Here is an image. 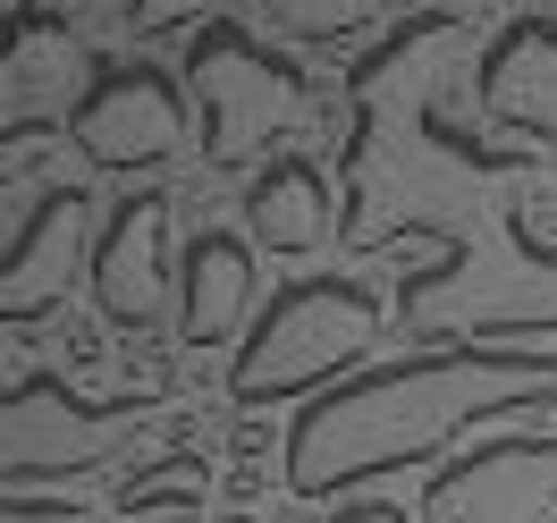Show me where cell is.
Segmentation results:
<instances>
[{"label":"cell","mask_w":557,"mask_h":523,"mask_svg":"<svg viewBox=\"0 0 557 523\" xmlns=\"http://www.w3.org/2000/svg\"><path fill=\"white\" fill-rule=\"evenodd\" d=\"M523 329H465V347L397 354L338 381L287 422V489L338 498L406 464L448 456L507 414H557V347H516Z\"/></svg>","instance_id":"6da1fadb"},{"label":"cell","mask_w":557,"mask_h":523,"mask_svg":"<svg viewBox=\"0 0 557 523\" xmlns=\"http://www.w3.org/2000/svg\"><path fill=\"white\" fill-rule=\"evenodd\" d=\"M372 338H381V296L363 279H296L245 329L237 363H228V397L237 406H278L305 388L330 397V381H347L372 354Z\"/></svg>","instance_id":"7a4b0ae2"},{"label":"cell","mask_w":557,"mask_h":523,"mask_svg":"<svg viewBox=\"0 0 557 523\" xmlns=\"http://www.w3.org/2000/svg\"><path fill=\"white\" fill-rule=\"evenodd\" d=\"M186 94L203 110V161L211 170H245L253 152L296 136L313 119V76L287 51L245 35V17H203L186 42Z\"/></svg>","instance_id":"3957f363"},{"label":"cell","mask_w":557,"mask_h":523,"mask_svg":"<svg viewBox=\"0 0 557 523\" xmlns=\"http://www.w3.org/2000/svg\"><path fill=\"white\" fill-rule=\"evenodd\" d=\"M161 397H119V406H85L60 372H17L9 381V439H0V473L9 498H26V482H69L94 473L127 431L152 422Z\"/></svg>","instance_id":"277c9868"},{"label":"cell","mask_w":557,"mask_h":523,"mask_svg":"<svg viewBox=\"0 0 557 523\" xmlns=\"http://www.w3.org/2000/svg\"><path fill=\"white\" fill-rule=\"evenodd\" d=\"M557 507V431H498L422 482L431 523H549Z\"/></svg>","instance_id":"5b68a950"},{"label":"cell","mask_w":557,"mask_h":523,"mask_svg":"<svg viewBox=\"0 0 557 523\" xmlns=\"http://www.w3.org/2000/svg\"><path fill=\"white\" fill-rule=\"evenodd\" d=\"M186 119H195L186 85H177L170 69H152V60L102 69L69 110L85 161H102V170H152V161H170L177 136H186Z\"/></svg>","instance_id":"8992f818"},{"label":"cell","mask_w":557,"mask_h":523,"mask_svg":"<svg viewBox=\"0 0 557 523\" xmlns=\"http://www.w3.org/2000/svg\"><path fill=\"white\" fill-rule=\"evenodd\" d=\"M94 203L76 195V186H42L35 211H17V228H9V271H0V321L9 329H35L69 304L76 271H94L85 253H94Z\"/></svg>","instance_id":"52a82bcc"},{"label":"cell","mask_w":557,"mask_h":523,"mask_svg":"<svg viewBox=\"0 0 557 523\" xmlns=\"http://www.w3.org/2000/svg\"><path fill=\"white\" fill-rule=\"evenodd\" d=\"M161 245H170V195H127V203L102 220V237H94V313L110 329H152V321L170 313V271H161Z\"/></svg>","instance_id":"ba28073f"},{"label":"cell","mask_w":557,"mask_h":523,"mask_svg":"<svg viewBox=\"0 0 557 523\" xmlns=\"http://www.w3.org/2000/svg\"><path fill=\"white\" fill-rule=\"evenodd\" d=\"M253 245L228 237V228H203L177 262V338L186 347H228L245 329V304H253Z\"/></svg>","instance_id":"9c48e42d"},{"label":"cell","mask_w":557,"mask_h":523,"mask_svg":"<svg viewBox=\"0 0 557 523\" xmlns=\"http://www.w3.org/2000/svg\"><path fill=\"white\" fill-rule=\"evenodd\" d=\"M245 228L253 245H271V253H313L330 228H338V195H330V177L313 161H296V152H278L253 170L245 186Z\"/></svg>","instance_id":"30bf717a"},{"label":"cell","mask_w":557,"mask_h":523,"mask_svg":"<svg viewBox=\"0 0 557 523\" xmlns=\"http://www.w3.org/2000/svg\"><path fill=\"white\" fill-rule=\"evenodd\" d=\"M76 69V35L60 17H35V9H17V51H9V94H0V127L9 144L35 127V85L42 102H60V76Z\"/></svg>","instance_id":"8fae6325"},{"label":"cell","mask_w":557,"mask_h":523,"mask_svg":"<svg viewBox=\"0 0 557 523\" xmlns=\"http://www.w3.org/2000/svg\"><path fill=\"white\" fill-rule=\"evenodd\" d=\"M262 17L296 42H347L363 26H381V0H262Z\"/></svg>","instance_id":"7c38bea8"},{"label":"cell","mask_w":557,"mask_h":523,"mask_svg":"<svg viewBox=\"0 0 557 523\" xmlns=\"http://www.w3.org/2000/svg\"><path fill=\"white\" fill-rule=\"evenodd\" d=\"M203 489H211L203 456H170V464H152L144 482L119 489V515H152V507H203Z\"/></svg>","instance_id":"4fadbf2b"},{"label":"cell","mask_w":557,"mask_h":523,"mask_svg":"<svg viewBox=\"0 0 557 523\" xmlns=\"http://www.w3.org/2000/svg\"><path fill=\"white\" fill-rule=\"evenodd\" d=\"M9 523H94L85 507H35V498H9Z\"/></svg>","instance_id":"5bb4252c"},{"label":"cell","mask_w":557,"mask_h":523,"mask_svg":"<svg viewBox=\"0 0 557 523\" xmlns=\"http://www.w3.org/2000/svg\"><path fill=\"white\" fill-rule=\"evenodd\" d=\"M330 523H414L406 507H388V498H372V507H338Z\"/></svg>","instance_id":"9a60e30c"},{"label":"cell","mask_w":557,"mask_h":523,"mask_svg":"<svg viewBox=\"0 0 557 523\" xmlns=\"http://www.w3.org/2000/svg\"><path fill=\"white\" fill-rule=\"evenodd\" d=\"M220 523H262V515H220Z\"/></svg>","instance_id":"2e32d148"}]
</instances>
